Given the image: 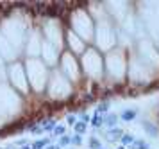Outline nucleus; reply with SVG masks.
Masks as SVG:
<instances>
[{"mask_svg": "<svg viewBox=\"0 0 159 149\" xmlns=\"http://www.w3.org/2000/svg\"><path fill=\"white\" fill-rule=\"evenodd\" d=\"M136 117H138V112H136V110H123L118 119H120V121H123V122H132Z\"/></svg>", "mask_w": 159, "mask_h": 149, "instance_id": "nucleus-1", "label": "nucleus"}, {"mask_svg": "<svg viewBox=\"0 0 159 149\" xmlns=\"http://www.w3.org/2000/svg\"><path fill=\"white\" fill-rule=\"evenodd\" d=\"M123 137V131L120 128H113V129H109V133L106 135V138L107 140H111V142H116V140H120Z\"/></svg>", "mask_w": 159, "mask_h": 149, "instance_id": "nucleus-2", "label": "nucleus"}, {"mask_svg": "<svg viewBox=\"0 0 159 149\" xmlns=\"http://www.w3.org/2000/svg\"><path fill=\"white\" fill-rule=\"evenodd\" d=\"M116 122H118V115H115V113H109L104 117V126H107L109 129L116 128Z\"/></svg>", "mask_w": 159, "mask_h": 149, "instance_id": "nucleus-3", "label": "nucleus"}, {"mask_svg": "<svg viewBox=\"0 0 159 149\" xmlns=\"http://www.w3.org/2000/svg\"><path fill=\"white\" fill-rule=\"evenodd\" d=\"M141 126L145 128V131L148 133L150 137H157V126H154L152 122H148V121H143L141 122Z\"/></svg>", "mask_w": 159, "mask_h": 149, "instance_id": "nucleus-4", "label": "nucleus"}, {"mask_svg": "<svg viewBox=\"0 0 159 149\" xmlns=\"http://www.w3.org/2000/svg\"><path fill=\"white\" fill-rule=\"evenodd\" d=\"M136 140H138V138H134V137L129 135V133H123V137L120 138V142H122L123 147H125V146H127V147H129V146H134V142H136Z\"/></svg>", "mask_w": 159, "mask_h": 149, "instance_id": "nucleus-5", "label": "nucleus"}, {"mask_svg": "<svg viewBox=\"0 0 159 149\" xmlns=\"http://www.w3.org/2000/svg\"><path fill=\"white\" fill-rule=\"evenodd\" d=\"M104 117H106V115H98L97 112H95V115L91 117V124H93L95 128H100V126H104Z\"/></svg>", "mask_w": 159, "mask_h": 149, "instance_id": "nucleus-6", "label": "nucleus"}, {"mask_svg": "<svg viewBox=\"0 0 159 149\" xmlns=\"http://www.w3.org/2000/svg\"><path fill=\"white\" fill-rule=\"evenodd\" d=\"M86 128H88V124L77 121V122H75V126H73V131H75V135H82V133L86 131Z\"/></svg>", "mask_w": 159, "mask_h": 149, "instance_id": "nucleus-7", "label": "nucleus"}, {"mask_svg": "<svg viewBox=\"0 0 159 149\" xmlns=\"http://www.w3.org/2000/svg\"><path fill=\"white\" fill-rule=\"evenodd\" d=\"M65 133H66L65 124H56V128L52 129V135H54V137H63Z\"/></svg>", "mask_w": 159, "mask_h": 149, "instance_id": "nucleus-8", "label": "nucleus"}, {"mask_svg": "<svg viewBox=\"0 0 159 149\" xmlns=\"http://www.w3.org/2000/svg\"><path fill=\"white\" fill-rule=\"evenodd\" d=\"M48 142H50L48 138H43V140H36V142H32V144H30V147H32V149H43Z\"/></svg>", "mask_w": 159, "mask_h": 149, "instance_id": "nucleus-9", "label": "nucleus"}, {"mask_svg": "<svg viewBox=\"0 0 159 149\" xmlns=\"http://www.w3.org/2000/svg\"><path fill=\"white\" fill-rule=\"evenodd\" d=\"M68 144H72V137H66V135L59 137V142H57L59 147H65V146H68Z\"/></svg>", "mask_w": 159, "mask_h": 149, "instance_id": "nucleus-10", "label": "nucleus"}, {"mask_svg": "<svg viewBox=\"0 0 159 149\" xmlns=\"http://www.w3.org/2000/svg\"><path fill=\"white\" fill-rule=\"evenodd\" d=\"M54 128H56V121H48L41 124V129H45V131H52Z\"/></svg>", "mask_w": 159, "mask_h": 149, "instance_id": "nucleus-11", "label": "nucleus"}, {"mask_svg": "<svg viewBox=\"0 0 159 149\" xmlns=\"http://www.w3.org/2000/svg\"><path fill=\"white\" fill-rule=\"evenodd\" d=\"M134 147L136 149H150V146H148V142H145V140H136L134 142Z\"/></svg>", "mask_w": 159, "mask_h": 149, "instance_id": "nucleus-12", "label": "nucleus"}, {"mask_svg": "<svg viewBox=\"0 0 159 149\" xmlns=\"http://www.w3.org/2000/svg\"><path fill=\"white\" fill-rule=\"evenodd\" d=\"M107 110H109V104L107 102H104V104H100V106L97 108V113L98 115H106L107 113Z\"/></svg>", "mask_w": 159, "mask_h": 149, "instance_id": "nucleus-13", "label": "nucleus"}, {"mask_svg": "<svg viewBox=\"0 0 159 149\" xmlns=\"http://www.w3.org/2000/svg\"><path fill=\"white\" fill-rule=\"evenodd\" d=\"M89 147L91 149H102V146H100V142H98V140H97V138H89Z\"/></svg>", "mask_w": 159, "mask_h": 149, "instance_id": "nucleus-14", "label": "nucleus"}, {"mask_svg": "<svg viewBox=\"0 0 159 149\" xmlns=\"http://www.w3.org/2000/svg\"><path fill=\"white\" fill-rule=\"evenodd\" d=\"M72 144H75V146H80V144H82V138H80V135L72 137Z\"/></svg>", "mask_w": 159, "mask_h": 149, "instance_id": "nucleus-15", "label": "nucleus"}, {"mask_svg": "<svg viewBox=\"0 0 159 149\" xmlns=\"http://www.w3.org/2000/svg\"><path fill=\"white\" fill-rule=\"evenodd\" d=\"M29 131L30 133H41L43 129H41V126H29Z\"/></svg>", "mask_w": 159, "mask_h": 149, "instance_id": "nucleus-16", "label": "nucleus"}, {"mask_svg": "<svg viewBox=\"0 0 159 149\" xmlns=\"http://www.w3.org/2000/svg\"><path fill=\"white\" fill-rule=\"evenodd\" d=\"M80 122H84V124H88V122H91V117L88 113H82L80 115Z\"/></svg>", "mask_w": 159, "mask_h": 149, "instance_id": "nucleus-17", "label": "nucleus"}, {"mask_svg": "<svg viewBox=\"0 0 159 149\" xmlns=\"http://www.w3.org/2000/svg\"><path fill=\"white\" fill-rule=\"evenodd\" d=\"M66 122H68V124H72V126H75V122H77V119H75L73 115H70V117L66 119Z\"/></svg>", "mask_w": 159, "mask_h": 149, "instance_id": "nucleus-18", "label": "nucleus"}, {"mask_svg": "<svg viewBox=\"0 0 159 149\" xmlns=\"http://www.w3.org/2000/svg\"><path fill=\"white\" fill-rule=\"evenodd\" d=\"M22 149H32V147H30V146H23Z\"/></svg>", "mask_w": 159, "mask_h": 149, "instance_id": "nucleus-19", "label": "nucleus"}, {"mask_svg": "<svg viewBox=\"0 0 159 149\" xmlns=\"http://www.w3.org/2000/svg\"><path fill=\"white\" fill-rule=\"evenodd\" d=\"M118 149H127V147H123V146H120V147H118Z\"/></svg>", "mask_w": 159, "mask_h": 149, "instance_id": "nucleus-20", "label": "nucleus"}]
</instances>
